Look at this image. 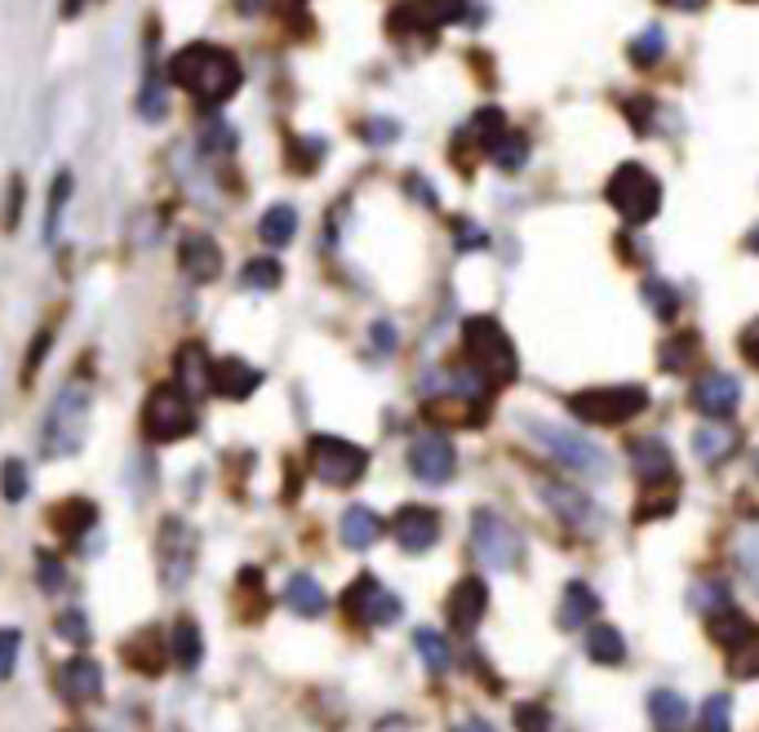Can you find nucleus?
<instances>
[{"label":"nucleus","mask_w":759,"mask_h":732,"mask_svg":"<svg viewBox=\"0 0 759 732\" xmlns=\"http://www.w3.org/2000/svg\"><path fill=\"white\" fill-rule=\"evenodd\" d=\"M311 471L329 489H351L368 471V453L342 436H311Z\"/></svg>","instance_id":"1a4fd4ad"},{"label":"nucleus","mask_w":759,"mask_h":732,"mask_svg":"<svg viewBox=\"0 0 759 732\" xmlns=\"http://www.w3.org/2000/svg\"><path fill=\"white\" fill-rule=\"evenodd\" d=\"M732 675H737V679H755V675H759V635L746 639V644L732 652Z\"/></svg>","instance_id":"a18cd8bd"},{"label":"nucleus","mask_w":759,"mask_h":732,"mask_svg":"<svg viewBox=\"0 0 759 732\" xmlns=\"http://www.w3.org/2000/svg\"><path fill=\"white\" fill-rule=\"evenodd\" d=\"M693 445H697V458L701 462H724L737 449V431L732 427H701Z\"/></svg>","instance_id":"2f4dec72"},{"label":"nucleus","mask_w":759,"mask_h":732,"mask_svg":"<svg viewBox=\"0 0 759 732\" xmlns=\"http://www.w3.org/2000/svg\"><path fill=\"white\" fill-rule=\"evenodd\" d=\"M688 604H693L697 613H706V617H710V613L728 608L732 599H728V586H724V582H697V586H693V595H688Z\"/></svg>","instance_id":"ea45409f"},{"label":"nucleus","mask_w":759,"mask_h":732,"mask_svg":"<svg viewBox=\"0 0 759 732\" xmlns=\"http://www.w3.org/2000/svg\"><path fill=\"white\" fill-rule=\"evenodd\" d=\"M604 196H609V205L617 209V218L626 227H648L657 218V209H662V182L644 165H635V160L613 169Z\"/></svg>","instance_id":"20e7f679"},{"label":"nucleus","mask_w":759,"mask_h":732,"mask_svg":"<svg viewBox=\"0 0 759 732\" xmlns=\"http://www.w3.org/2000/svg\"><path fill=\"white\" fill-rule=\"evenodd\" d=\"M485 244H489V236H485L480 227L458 222V249H467V253H471V249H485Z\"/></svg>","instance_id":"603ef678"},{"label":"nucleus","mask_w":759,"mask_h":732,"mask_svg":"<svg viewBox=\"0 0 759 732\" xmlns=\"http://www.w3.org/2000/svg\"><path fill=\"white\" fill-rule=\"evenodd\" d=\"M542 502L578 533H600L604 529V506L582 489V484H564V480H542L538 484Z\"/></svg>","instance_id":"9d476101"},{"label":"nucleus","mask_w":759,"mask_h":732,"mask_svg":"<svg viewBox=\"0 0 759 732\" xmlns=\"http://www.w3.org/2000/svg\"><path fill=\"white\" fill-rule=\"evenodd\" d=\"M569 409H573L582 422L622 427V422H631V418H640V414L648 409V391L635 387V383H622V387H591V391L569 396Z\"/></svg>","instance_id":"0eeeda50"},{"label":"nucleus","mask_w":759,"mask_h":732,"mask_svg":"<svg viewBox=\"0 0 759 732\" xmlns=\"http://www.w3.org/2000/svg\"><path fill=\"white\" fill-rule=\"evenodd\" d=\"M516 723H520V732H551V714L538 701H520L516 705Z\"/></svg>","instance_id":"c03bdc74"},{"label":"nucleus","mask_w":759,"mask_h":732,"mask_svg":"<svg viewBox=\"0 0 759 732\" xmlns=\"http://www.w3.org/2000/svg\"><path fill=\"white\" fill-rule=\"evenodd\" d=\"M280 280H284V271H280L275 258H249L245 271H240V284H245V289H262V293L275 289Z\"/></svg>","instance_id":"e433bc0d"},{"label":"nucleus","mask_w":759,"mask_h":732,"mask_svg":"<svg viewBox=\"0 0 759 732\" xmlns=\"http://www.w3.org/2000/svg\"><path fill=\"white\" fill-rule=\"evenodd\" d=\"M85 10V0H63V19H76Z\"/></svg>","instance_id":"4d7b16f0"},{"label":"nucleus","mask_w":759,"mask_h":732,"mask_svg":"<svg viewBox=\"0 0 759 732\" xmlns=\"http://www.w3.org/2000/svg\"><path fill=\"white\" fill-rule=\"evenodd\" d=\"M485 608H489V586H485L480 577H462V582L454 586L449 604H445L449 626H454L458 635H471V630H476V621L485 617Z\"/></svg>","instance_id":"f3484780"},{"label":"nucleus","mask_w":759,"mask_h":732,"mask_svg":"<svg viewBox=\"0 0 759 732\" xmlns=\"http://www.w3.org/2000/svg\"><path fill=\"white\" fill-rule=\"evenodd\" d=\"M600 613V595L586 582H569L564 604H560V630H578Z\"/></svg>","instance_id":"a878e982"},{"label":"nucleus","mask_w":759,"mask_h":732,"mask_svg":"<svg viewBox=\"0 0 759 732\" xmlns=\"http://www.w3.org/2000/svg\"><path fill=\"white\" fill-rule=\"evenodd\" d=\"M693 351H697V337H670V342L662 346V369L679 374V369H684V364L693 359Z\"/></svg>","instance_id":"79ce46f5"},{"label":"nucleus","mask_w":759,"mask_h":732,"mask_svg":"<svg viewBox=\"0 0 759 732\" xmlns=\"http://www.w3.org/2000/svg\"><path fill=\"white\" fill-rule=\"evenodd\" d=\"M728 728H732V697H728V692L706 697V705H701V728H697V732H728Z\"/></svg>","instance_id":"58836bf2"},{"label":"nucleus","mask_w":759,"mask_h":732,"mask_svg":"<svg viewBox=\"0 0 759 732\" xmlns=\"http://www.w3.org/2000/svg\"><path fill=\"white\" fill-rule=\"evenodd\" d=\"M63 200H72V174H59V178H54V191H50V213H45V236H54V231H59Z\"/></svg>","instance_id":"37998d69"},{"label":"nucleus","mask_w":759,"mask_h":732,"mask_svg":"<svg viewBox=\"0 0 759 732\" xmlns=\"http://www.w3.org/2000/svg\"><path fill=\"white\" fill-rule=\"evenodd\" d=\"M90 387L85 383H72L54 396L50 414H45V427H41V453L45 458H72L81 453L85 436H90Z\"/></svg>","instance_id":"f03ea898"},{"label":"nucleus","mask_w":759,"mask_h":732,"mask_svg":"<svg viewBox=\"0 0 759 732\" xmlns=\"http://www.w3.org/2000/svg\"><path fill=\"white\" fill-rule=\"evenodd\" d=\"M640 293H644V302H648V311H653L657 320H675V315H679V293H675V284L648 275Z\"/></svg>","instance_id":"72a5a7b5"},{"label":"nucleus","mask_w":759,"mask_h":732,"mask_svg":"<svg viewBox=\"0 0 759 732\" xmlns=\"http://www.w3.org/2000/svg\"><path fill=\"white\" fill-rule=\"evenodd\" d=\"M293 231H298V213L289 205H271L262 213V222H258V236H262L267 249H284L293 240Z\"/></svg>","instance_id":"c85d7f7f"},{"label":"nucleus","mask_w":759,"mask_h":732,"mask_svg":"<svg viewBox=\"0 0 759 732\" xmlns=\"http://www.w3.org/2000/svg\"><path fill=\"white\" fill-rule=\"evenodd\" d=\"M209 364H214V359H209L200 346H187V351L178 355V387L191 391V396H196V391H209Z\"/></svg>","instance_id":"c756f323"},{"label":"nucleus","mask_w":759,"mask_h":732,"mask_svg":"<svg viewBox=\"0 0 759 732\" xmlns=\"http://www.w3.org/2000/svg\"><path fill=\"white\" fill-rule=\"evenodd\" d=\"M178 266H183L187 280L209 284V280L222 271V253H218V244H214L209 236H183V244H178Z\"/></svg>","instance_id":"6ab92c4d"},{"label":"nucleus","mask_w":759,"mask_h":732,"mask_svg":"<svg viewBox=\"0 0 759 732\" xmlns=\"http://www.w3.org/2000/svg\"><path fill=\"white\" fill-rule=\"evenodd\" d=\"M59 635H63V639H72V644H90V639H94V630H90V617H85V613H63V617H59Z\"/></svg>","instance_id":"49530a36"},{"label":"nucleus","mask_w":759,"mask_h":732,"mask_svg":"<svg viewBox=\"0 0 759 732\" xmlns=\"http://www.w3.org/2000/svg\"><path fill=\"white\" fill-rule=\"evenodd\" d=\"M467 134L485 147V151H493V143L507 134V116L498 112V107H480L476 116H471V125H467Z\"/></svg>","instance_id":"c9c22d12"},{"label":"nucleus","mask_w":759,"mask_h":732,"mask_svg":"<svg viewBox=\"0 0 759 732\" xmlns=\"http://www.w3.org/2000/svg\"><path fill=\"white\" fill-rule=\"evenodd\" d=\"M342 604H346V613L360 621V626H392V621H401V613H405V604L377 582V577H355L351 586H346V595H342Z\"/></svg>","instance_id":"9b49d317"},{"label":"nucleus","mask_w":759,"mask_h":732,"mask_svg":"<svg viewBox=\"0 0 759 732\" xmlns=\"http://www.w3.org/2000/svg\"><path fill=\"white\" fill-rule=\"evenodd\" d=\"M710 635H715V644H724L728 652H737L746 639H755L759 630L750 626V617L746 613H737L732 604L728 608H719V613H710Z\"/></svg>","instance_id":"bb28decb"},{"label":"nucleus","mask_w":759,"mask_h":732,"mask_svg":"<svg viewBox=\"0 0 759 732\" xmlns=\"http://www.w3.org/2000/svg\"><path fill=\"white\" fill-rule=\"evenodd\" d=\"M284 604H289L298 617H320V613L329 608V595H324V586H320L311 573H293L289 586H284Z\"/></svg>","instance_id":"5701e85b"},{"label":"nucleus","mask_w":759,"mask_h":732,"mask_svg":"<svg viewBox=\"0 0 759 732\" xmlns=\"http://www.w3.org/2000/svg\"><path fill=\"white\" fill-rule=\"evenodd\" d=\"M631 63L635 67H653V63H662L666 59V32L662 28H644L635 41H631Z\"/></svg>","instance_id":"f704fd0d"},{"label":"nucleus","mask_w":759,"mask_h":732,"mask_svg":"<svg viewBox=\"0 0 759 732\" xmlns=\"http://www.w3.org/2000/svg\"><path fill=\"white\" fill-rule=\"evenodd\" d=\"M409 471H414L423 484H432V489L449 484L454 471H458V449H454V440L440 436V431L418 436V440L409 445Z\"/></svg>","instance_id":"ddd939ff"},{"label":"nucleus","mask_w":759,"mask_h":732,"mask_svg":"<svg viewBox=\"0 0 759 732\" xmlns=\"http://www.w3.org/2000/svg\"><path fill=\"white\" fill-rule=\"evenodd\" d=\"M737 405H741V387H737V378H732V374L710 369V374H701V378L693 383V409H697V414H706L710 422L732 418V414H737Z\"/></svg>","instance_id":"4468645a"},{"label":"nucleus","mask_w":759,"mask_h":732,"mask_svg":"<svg viewBox=\"0 0 759 732\" xmlns=\"http://www.w3.org/2000/svg\"><path fill=\"white\" fill-rule=\"evenodd\" d=\"M258 387H262V374L253 364H245L240 355H222L209 364V391L222 400H249Z\"/></svg>","instance_id":"2eb2a0df"},{"label":"nucleus","mask_w":759,"mask_h":732,"mask_svg":"<svg viewBox=\"0 0 759 732\" xmlns=\"http://www.w3.org/2000/svg\"><path fill=\"white\" fill-rule=\"evenodd\" d=\"M631 471L640 484L657 489V484H670L675 480V458L662 440H635L631 445Z\"/></svg>","instance_id":"a211bd4d"},{"label":"nucleus","mask_w":759,"mask_h":732,"mask_svg":"<svg viewBox=\"0 0 759 732\" xmlns=\"http://www.w3.org/2000/svg\"><path fill=\"white\" fill-rule=\"evenodd\" d=\"M196 568V533L187 520L169 515L165 529H160V582L169 590H178Z\"/></svg>","instance_id":"f8f14e48"},{"label":"nucleus","mask_w":759,"mask_h":732,"mask_svg":"<svg viewBox=\"0 0 759 732\" xmlns=\"http://www.w3.org/2000/svg\"><path fill=\"white\" fill-rule=\"evenodd\" d=\"M489 156H493V165H498L502 174H520V169L529 165V138L507 129V134L493 143V151H489Z\"/></svg>","instance_id":"7c9ffc66"},{"label":"nucleus","mask_w":759,"mask_h":732,"mask_svg":"<svg viewBox=\"0 0 759 732\" xmlns=\"http://www.w3.org/2000/svg\"><path fill=\"white\" fill-rule=\"evenodd\" d=\"M755 467H759V462H755Z\"/></svg>","instance_id":"bf43d9fd"},{"label":"nucleus","mask_w":759,"mask_h":732,"mask_svg":"<svg viewBox=\"0 0 759 732\" xmlns=\"http://www.w3.org/2000/svg\"><path fill=\"white\" fill-rule=\"evenodd\" d=\"M19 648H23V635H19V630H0V679H10V675H14Z\"/></svg>","instance_id":"de8ad7c7"},{"label":"nucleus","mask_w":759,"mask_h":732,"mask_svg":"<svg viewBox=\"0 0 759 732\" xmlns=\"http://www.w3.org/2000/svg\"><path fill=\"white\" fill-rule=\"evenodd\" d=\"M392 533H396L401 551H409V555H427V551L440 542V515H436L432 506H401V515H396Z\"/></svg>","instance_id":"dca6fc26"},{"label":"nucleus","mask_w":759,"mask_h":732,"mask_svg":"<svg viewBox=\"0 0 759 732\" xmlns=\"http://www.w3.org/2000/svg\"><path fill=\"white\" fill-rule=\"evenodd\" d=\"M337 533H342V542H346L351 551H368L377 537L387 533V524H383V515H377L373 506H346Z\"/></svg>","instance_id":"4be33fe9"},{"label":"nucleus","mask_w":759,"mask_h":732,"mask_svg":"<svg viewBox=\"0 0 759 732\" xmlns=\"http://www.w3.org/2000/svg\"><path fill=\"white\" fill-rule=\"evenodd\" d=\"M169 76H174V85H183L205 107L227 103L240 90V81H245L236 54L222 50V45H209V41H196V45L178 50L174 63H169Z\"/></svg>","instance_id":"f257e3e1"},{"label":"nucleus","mask_w":759,"mask_h":732,"mask_svg":"<svg viewBox=\"0 0 759 732\" xmlns=\"http://www.w3.org/2000/svg\"><path fill=\"white\" fill-rule=\"evenodd\" d=\"M454 732H493V723H489V719H476V714H471V719L454 723Z\"/></svg>","instance_id":"5fc2aeb1"},{"label":"nucleus","mask_w":759,"mask_h":732,"mask_svg":"<svg viewBox=\"0 0 759 732\" xmlns=\"http://www.w3.org/2000/svg\"><path fill=\"white\" fill-rule=\"evenodd\" d=\"M205 657V639H200V626L191 617H178L169 626V661H178L183 670H196Z\"/></svg>","instance_id":"b1692460"},{"label":"nucleus","mask_w":759,"mask_h":732,"mask_svg":"<svg viewBox=\"0 0 759 732\" xmlns=\"http://www.w3.org/2000/svg\"><path fill=\"white\" fill-rule=\"evenodd\" d=\"M373 337H377V351H392L396 346V328L392 324H373Z\"/></svg>","instance_id":"864d4df0"},{"label":"nucleus","mask_w":759,"mask_h":732,"mask_svg":"<svg viewBox=\"0 0 759 732\" xmlns=\"http://www.w3.org/2000/svg\"><path fill=\"white\" fill-rule=\"evenodd\" d=\"M741 355L759 369V320H750V324L741 328Z\"/></svg>","instance_id":"3c124183"},{"label":"nucleus","mask_w":759,"mask_h":732,"mask_svg":"<svg viewBox=\"0 0 759 732\" xmlns=\"http://www.w3.org/2000/svg\"><path fill=\"white\" fill-rule=\"evenodd\" d=\"M586 652H591V661H595V666H622V657H626V639H622V630H617V626L595 621V626H586Z\"/></svg>","instance_id":"cd10ccee"},{"label":"nucleus","mask_w":759,"mask_h":732,"mask_svg":"<svg viewBox=\"0 0 759 732\" xmlns=\"http://www.w3.org/2000/svg\"><path fill=\"white\" fill-rule=\"evenodd\" d=\"M59 688L72 701H94L103 692V666L94 657H67L63 670H59Z\"/></svg>","instance_id":"aec40b11"},{"label":"nucleus","mask_w":759,"mask_h":732,"mask_svg":"<svg viewBox=\"0 0 759 732\" xmlns=\"http://www.w3.org/2000/svg\"><path fill=\"white\" fill-rule=\"evenodd\" d=\"M418 6H423L427 23H432V32H436V28L462 23V19H467V10H471V0H418Z\"/></svg>","instance_id":"4c0bfd02"},{"label":"nucleus","mask_w":759,"mask_h":732,"mask_svg":"<svg viewBox=\"0 0 759 732\" xmlns=\"http://www.w3.org/2000/svg\"><path fill=\"white\" fill-rule=\"evenodd\" d=\"M662 6H670V10H688V14H697V10H706V0H662Z\"/></svg>","instance_id":"6e6d98bb"},{"label":"nucleus","mask_w":759,"mask_h":732,"mask_svg":"<svg viewBox=\"0 0 759 732\" xmlns=\"http://www.w3.org/2000/svg\"><path fill=\"white\" fill-rule=\"evenodd\" d=\"M462 342H467V355H471V369L476 374H485L493 387L516 383V374H520L516 342L507 337V328L493 315H471L462 324Z\"/></svg>","instance_id":"7ed1b4c3"},{"label":"nucleus","mask_w":759,"mask_h":732,"mask_svg":"<svg viewBox=\"0 0 759 732\" xmlns=\"http://www.w3.org/2000/svg\"><path fill=\"white\" fill-rule=\"evenodd\" d=\"M644 710H648L653 732H684L688 728V697H679L675 688H653Z\"/></svg>","instance_id":"412c9836"},{"label":"nucleus","mask_w":759,"mask_h":732,"mask_svg":"<svg viewBox=\"0 0 759 732\" xmlns=\"http://www.w3.org/2000/svg\"><path fill=\"white\" fill-rule=\"evenodd\" d=\"M98 524V506L90 502V498H67V502H59L54 506V529L63 533V537H85L90 529Z\"/></svg>","instance_id":"393cba45"},{"label":"nucleus","mask_w":759,"mask_h":732,"mask_svg":"<svg viewBox=\"0 0 759 732\" xmlns=\"http://www.w3.org/2000/svg\"><path fill=\"white\" fill-rule=\"evenodd\" d=\"M746 244H750V253H759V227L750 231V240H746Z\"/></svg>","instance_id":"13d9d810"},{"label":"nucleus","mask_w":759,"mask_h":732,"mask_svg":"<svg viewBox=\"0 0 759 732\" xmlns=\"http://www.w3.org/2000/svg\"><path fill=\"white\" fill-rule=\"evenodd\" d=\"M414 644H418V652H423V666H427L432 675H449V666H454V652H449V639H445L440 630H418V635H414Z\"/></svg>","instance_id":"473e14b6"},{"label":"nucleus","mask_w":759,"mask_h":732,"mask_svg":"<svg viewBox=\"0 0 759 732\" xmlns=\"http://www.w3.org/2000/svg\"><path fill=\"white\" fill-rule=\"evenodd\" d=\"M524 427H529V436L560 462V467H569L573 475H582V480H591V475H604L609 471V458H604V449L600 445H591L582 431H573V427H555V422H538V418H524Z\"/></svg>","instance_id":"423d86ee"},{"label":"nucleus","mask_w":759,"mask_h":732,"mask_svg":"<svg viewBox=\"0 0 759 732\" xmlns=\"http://www.w3.org/2000/svg\"><path fill=\"white\" fill-rule=\"evenodd\" d=\"M0 493H6L10 502H23L28 498V467L19 458H10L6 467H0Z\"/></svg>","instance_id":"a19ab883"},{"label":"nucleus","mask_w":759,"mask_h":732,"mask_svg":"<svg viewBox=\"0 0 759 732\" xmlns=\"http://www.w3.org/2000/svg\"><path fill=\"white\" fill-rule=\"evenodd\" d=\"M396 134H401V129H396L392 121H368V125H364V138H368L373 147H387Z\"/></svg>","instance_id":"8fccbe9b"},{"label":"nucleus","mask_w":759,"mask_h":732,"mask_svg":"<svg viewBox=\"0 0 759 732\" xmlns=\"http://www.w3.org/2000/svg\"><path fill=\"white\" fill-rule=\"evenodd\" d=\"M37 568H41V586H45V590H63V582H67V573L59 568V560H54L50 551H41V560H37Z\"/></svg>","instance_id":"09e8293b"},{"label":"nucleus","mask_w":759,"mask_h":732,"mask_svg":"<svg viewBox=\"0 0 759 732\" xmlns=\"http://www.w3.org/2000/svg\"><path fill=\"white\" fill-rule=\"evenodd\" d=\"M196 400L191 391H183L178 383H165L147 396L143 405V436L152 445H174V440H187L196 431Z\"/></svg>","instance_id":"39448f33"},{"label":"nucleus","mask_w":759,"mask_h":732,"mask_svg":"<svg viewBox=\"0 0 759 732\" xmlns=\"http://www.w3.org/2000/svg\"><path fill=\"white\" fill-rule=\"evenodd\" d=\"M471 551L480 555V564H485V568H493V573H511V568H520L524 542H520V533L511 529V520H502L498 511L480 506V511L471 515Z\"/></svg>","instance_id":"6e6552de"}]
</instances>
